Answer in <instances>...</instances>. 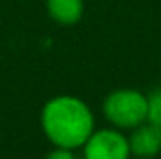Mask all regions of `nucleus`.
Listing matches in <instances>:
<instances>
[{
    "label": "nucleus",
    "mask_w": 161,
    "mask_h": 159,
    "mask_svg": "<svg viewBox=\"0 0 161 159\" xmlns=\"http://www.w3.org/2000/svg\"><path fill=\"white\" fill-rule=\"evenodd\" d=\"M129 140L116 129H101L84 142V159H129Z\"/></svg>",
    "instance_id": "3"
},
{
    "label": "nucleus",
    "mask_w": 161,
    "mask_h": 159,
    "mask_svg": "<svg viewBox=\"0 0 161 159\" xmlns=\"http://www.w3.org/2000/svg\"><path fill=\"white\" fill-rule=\"evenodd\" d=\"M47 13L58 25L73 26L80 21L84 13V2L82 0H47Z\"/></svg>",
    "instance_id": "5"
},
{
    "label": "nucleus",
    "mask_w": 161,
    "mask_h": 159,
    "mask_svg": "<svg viewBox=\"0 0 161 159\" xmlns=\"http://www.w3.org/2000/svg\"><path fill=\"white\" fill-rule=\"evenodd\" d=\"M41 127L58 148H79L94 133V116L88 105L73 96H58L45 103Z\"/></svg>",
    "instance_id": "1"
},
{
    "label": "nucleus",
    "mask_w": 161,
    "mask_h": 159,
    "mask_svg": "<svg viewBox=\"0 0 161 159\" xmlns=\"http://www.w3.org/2000/svg\"><path fill=\"white\" fill-rule=\"evenodd\" d=\"M107 120L122 129H135L148 120V96L133 88L111 92L103 101Z\"/></svg>",
    "instance_id": "2"
},
{
    "label": "nucleus",
    "mask_w": 161,
    "mask_h": 159,
    "mask_svg": "<svg viewBox=\"0 0 161 159\" xmlns=\"http://www.w3.org/2000/svg\"><path fill=\"white\" fill-rule=\"evenodd\" d=\"M161 127V88H156L148 94V120Z\"/></svg>",
    "instance_id": "6"
},
{
    "label": "nucleus",
    "mask_w": 161,
    "mask_h": 159,
    "mask_svg": "<svg viewBox=\"0 0 161 159\" xmlns=\"http://www.w3.org/2000/svg\"><path fill=\"white\" fill-rule=\"evenodd\" d=\"M127 140H129V150L133 156L150 159L161 152V127L156 123L144 122L133 129Z\"/></svg>",
    "instance_id": "4"
},
{
    "label": "nucleus",
    "mask_w": 161,
    "mask_h": 159,
    "mask_svg": "<svg viewBox=\"0 0 161 159\" xmlns=\"http://www.w3.org/2000/svg\"><path fill=\"white\" fill-rule=\"evenodd\" d=\"M45 159H75V156L69 148H58L56 146V150H53Z\"/></svg>",
    "instance_id": "7"
}]
</instances>
